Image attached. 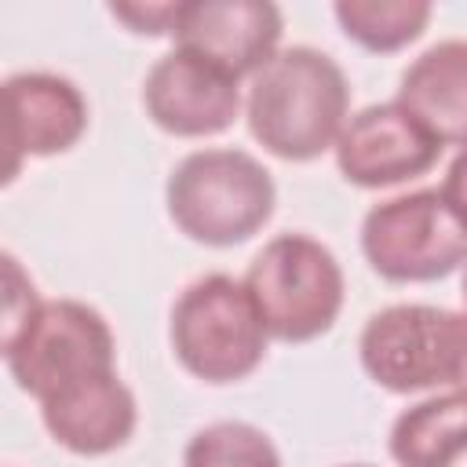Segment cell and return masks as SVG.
Wrapping results in <instances>:
<instances>
[{"instance_id": "ba28073f", "label": "cell", "mask_w": 467, "mask_h": 467, "mask_svg": "<svg viewBox=\"0 0 467 467\" xmlns=\"http://www.w3.org/2000/svg\"><path fill=\"white\" fill-rule=\"evenodd\" d=\"M441 157V142L398 102L358 109L336 139V168L361 190H387L427 175Z\"/></svg>"}, {"instance_id": "52a82bcc", "label": "cell", "mask_w": 467, "mask_h": 467, "mask_svg": "<svg viewBox=\"0 0 467 467\" xmlns=\"http://www.w3.org/2000/svg\"><path fill=\"white\" fill-rule=\"evenodd\" d=\"M452 310L427 303H394L376 310L358 339L368 379L390 394H420L445 387Z\"/></svg>"}, {"instance_id": "ac0fdd59", "label": "cell", "mask_w": 467, "mask_h": 467, "mask_svg": "<svg viewBox=\"0 0 467 467\" xmlns=\"http://www.w3.org/2000/svg\"><path fill=\"white\" fill-rule=\"evenodd\" d=\"M109 15L124 22L131 33L164 36V33H175L179 4H109Z\"/></svg>"}, {"instance_id": "4fadbf2b", "label": "cell", "mask_w": 467, "mask_h": 467, "mask_svg": "<svg viewBox=\"0 0 467 467\" xmlns=\"http://www.w3.org/2000/svg\"><path fill=\"white\" fill-rule=\"evenodd\" d=\"M398 106H405L441 146H467V40H438L401 73Z\"/></svg>"}, {"instance_id": "44dd1931", "label": "cell", "mask_w": 467, "mask_h": 467, "mask_svg": "<svg viewBox=\"0 0 467 467\" xmlns=\"http://www.w3.org/2000/svg\"><path fill=\"white\" fill-rule=\"evenodd\" d=\"M460 296H463V310H467V263H463V277H460Z\"/></svg>"}, {"instance_id": "3957f363", "label": "cell", "mask_w": 467, "mask_h": 467, "mask_svg": "<svg viewBox=\"0 0 467 467\" xmlns=\"http://www.w3.org/2000/svg\"><path fill=\"white\" fill-rule=\"evenodd\" d=\"M244 288L270 339L310 343L336 325L347 281L328 244L306 234H277L248 263Z\"/></svg>"}, {"instance_id": "6da1fadb", "label": "cell", "mask_w": 467, "mask_h": 467, "mask_svg": "<svg viewBox=\"0 0 467 467\" xmlns=\"http://www.w3.org/2000/svg\"><path fill=\"white\" fill-rule=\"evenodd\" d=\"M244 117L252 139L292 164L336 150L350 120V84L336 58L317 47H281L248 84Z\"/></svg>"}, {"instance_id": "9c48e42d", "label": "cell", "mask_w": 467, "mask_h": 467, "mask_svg": "<svg viewBox=\"0 0 467 467\" xmlns=\"http://www.w3.org/2000/svg\"><path fill=\"white\" fill-rule=\"evenodd\" d=\"M142 106L146 117L168 135H219L241 113V80L186 47H171L146 73Z\"/></svg>"}, {"instance_id": "e0dca14e", "label": "cell", "mask_w": 467, "mask_h": 467, "mask_svg": "<svg viewBox=\"0 0 467 467\" xmlns=\"http://www.w3.org/2000/svg\"><path fill=\"white\" fill-rule=\"evenodd\" d=\"M40 303H44V299L36 296L33 281L22 274L18 259L7 252V255H4V336H0V339L15 336V332L26 325V317H29Z\"/></svg>"}, {"instance_id": "ffe728a7", "label": "cell", "mask_w": 467, "mask_h": 467, "mask_svg": "<svg viewBox=\"0 0 467 467\" xmlns=\"http://www.w3.org/2000/svg\"><path fill=\"white\" fill-rule=\"evenodd\" d=\"M441 193L467 226V146H460V153L452 157V164L445 171V182H441Z\"/></svg>"}, {"instance_id": "5bb4252c", "label": "cell", "mask_w": 467, "mask_h": 467, "mask_svg": "<svg viewBox=\"0 0 467 467\" xmlns=\"http://www.w3.org/2000/svg\"><path fill=\"white\" fill-rule=\"evenodd\" d=\"M398 467H456L467 456V394H434L401 409L387 438Z\"/></svg>"}, {"instance_id": "5b68a950", "label": "cell", "mask_w": 467, "mask_h": 467, "mask_svg": "<svg viewBox=\"0 0 467 467\" xmlns=\"http://www.w3.org/2000/svg\"><path fill=\"white\" fill-rule=\"evenodd\" d=\"M0 350L18 390L36 401L117 368L109 321L80 299H44L15 336L0 339Z\"/></svg>"}, {"instance_id": "7402d4cb", "label": "cell", "mask_w": 467, "mask_h": 467, "mask_svg": "<svg viewBox=\"0 0 467 467\" xmlns=\"http://www.w3.org/2000/svg\"><path fill=\"white\" fill-rule=\"evenodd\" d=\"M343 467H372V463H343Z\"/></svg>"}, {"instance_id": "d6986e66", "label": "cell", "mask_w": 467, "mask_h": 467, "mask_svg": "<svg viewBox=\"0 0 467 467\" xmlns=\"http://www.w3.org/2000/svg\"><path fill=\"white\" fill-rule=\"evenodd\" d=\"M445 387L456 394H467V310H452V336H449V376Z\"/></svg>"}, {"instance_id": "277c9868", "label": "cell", "mask_w": 467, "mask_h": 467, "mask_svg": "<svg viewBox=\"0 0 467 467\" xmlns=\"http://www.w3.org/2000/svg\"><path fill=\"white\" fill-rule=\"evenodd\" d=\"M179 365L204 383H237L252 376L266 358V325L244 288L230 274H204L190 281L168 325Z\"/></svg>"}, {"instance_id": "9a60e30c", "label": "cell", "mask_w": 467, "mask_h": 467, "mask_svg": "<svg viewBox=\"0 0 467 467\" xmlns=\"http://www.w3.org/2000/svg\"><path fill=\"white\" fill-rule=\"evenodd\" d=\"M332 15L347 40L365 51L390 55L423 36L434 7L423 0H339L332 4Z\"/></svg>"}, {"instance_id": "2e32d148", "label": "cell", "mask_w": 467, "mask_h": 467, "mask_svg": "<svg viewBox=\"0 0 467 467\" xmlns=\"http://www.w3.org/2000/svg\"><path fill=\"white\" fill-rule=\"evenodd\" d=\"M182 467H281V452L266 431L244 420H219L186 441Z\"/></svg>"}, {"instance_id": "30bf717a", "label": "cell", "mask_w": 467, "mask_h": 467, "mask_svg": "<svg viewBox=\"0 0 467 467\" xmlns=\"http://www.w3.org/2000/svg\"><path fill=\"white\" fill-rule=\"evenodd\" d=\"M285 18L270 0H182L175 47H186L234 80L255 77L281 51Z\"/></svg>"}, {"instance_id": "7a4b0ae2", "label": "cell", "mask_w": 467, "mask_h": 467, "mask_svg": "<svg viewBox=\"0 0 467 467\" xmlns=\"http://www.w3.org/2000/svg\"><path fill=\"white\" fill-rule=\"evenodd\" d=\"M164 204L179 234L208 248H234L255 237L277 204V190L263 161L244 150L212 146L186 153L168 182Z\"/></svg>"}, {"instance_id": "8992f818", "label": "cell", "mask_w": 467, "mask_h": 467, "mask_svg": "<svg viewBox=\"0 0 467 467\" xmlns=\"http://www.w3.org/2000/svg\"><path fill=\"white\" fill-rule=\"evenodd\" d=\"M361 252L383 281L423 285L467 263V226L441 190H412L365 212Z\"/></svg>"}, {"instance_id": "8fae6325", "label": "cell", "mask_w": 467, "mask_h": 467, "mask_svg": "<svg viewBox=\"0 0 467 467\" xmlns=\"http://www.w3.org/2000/svg\"><path fill=\"white\" fill-rule=\"evenodd\" d=\"M7 106V182L26 157H55L73 150L88 131L84 91L58 73L29 69L4 80Z\"/></svg>"}, {"instance_id": "7c38bea8", "label": "cell", "mask_w": 467, "mask_h": 467, "mask_svg": "<svg viewBox=\"0 0 467 467\" xmlns=\"http://www.w3.org/2000/svg\"><path fill=\"white\" fill-rule=\"evenodd\" d=\"M40 420L47 434L73 456H106L135 434L139 405L131 387L113 368L40 401Z\"/></svg>"}]
</instances>
